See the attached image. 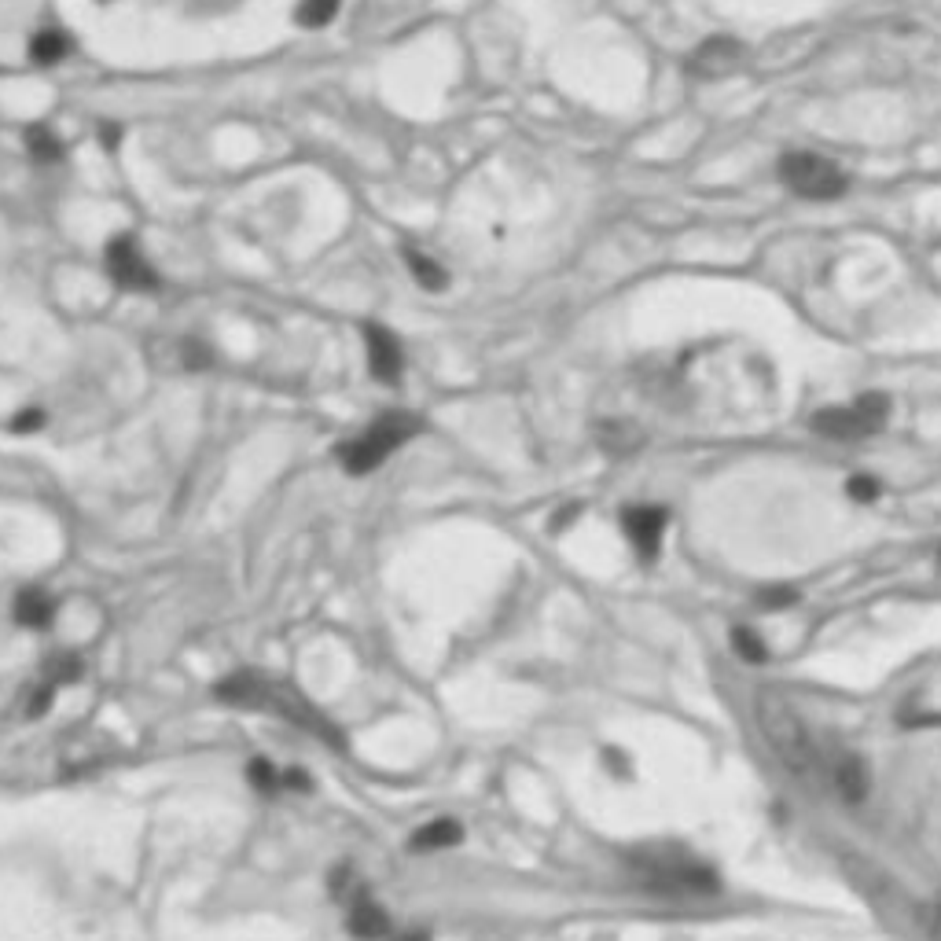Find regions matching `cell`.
<instances>
[{
	"label": "cell",
	"mask_w": 941,
	"mask_h": 941,
	"mask_svg": "<svg viewBox=\"0 0 941 941\" xmlns=\"http://www.w3.org/2000/svg\"><path fill=\"white\" fill-rule=\"evenodd\" d=\"M640 442H644V434L636 431L633 423H603L600 427V445L611 456L633 453V449H640Z\"/></svg>",
	"instance_id": "obj_14"
},
{
	"label": "cell",
	"mask_w": 941,
	"mask_h": 941,
	"mask_svg": "<svg viewBox=\"0 0 941 941\" xmlns=\"http://www.w3.org/2000/svg\"><path fill=\"white\" fill-rule=\"evenodd\" d=\"M622 526H625V533H629V541H633L636 556L644 559V563H651V559L658 556V548H662L666 511L662 508H629L622 515Z\"/></svg>",
	"instance_id": "obj_7"
},
{
	"label": "cell",
	"mask_w": 941,
	"mask_h": 941,
	"mask_svg": "<svg viewBox=\"0 0 941 941\" xmlns=\"http://www.w3.org/2000/svg\"><path fill=\"white\" fill-rule=\"evenodd\" d=\"M52 614H56V603L48 600L41 589L19 592V600H15V618H19L23 625H30V629H45V625H52Z\"/></svg>",
	"instance_id": "obj_13"
},
{
	"label": "cell",
	"mask_w": 941,
	"mask_h": 941,
	"mask_svg": "<svg viewBox=\"0 0 941 941\" xmlns=\"http://www.w3.org/2000/svg\"><path fill=\"white\" fill-rule=\"evenodd\" d=\"M405 261H409V269H412V276H416V284L427 287V291H442L445 280H449L438 261L423 258V254H416V250H409V254H405Z\"/></svg>",
	"instance_id": "obj_18"
},
{
	"label": "cell",
	"mask_w": 941,
	"mask_h": 941,
	"mask_svg": "<svg viewBox=\"0 0 941 941\" xmlns=\"http://www.w3.org/2000/svg\"><path fill=\"white\" fill-rule=\"evenodd\" d=\"M26 148H30V155H34L37 162L63 159V144H59V137L52 133V129H45V125H30V133H26Z\"/></svg>",
	"instance_id": "obj_16"
},
{
	"label": "cell",
	"mask_w": 941,
	"mask_h": 941,
	"mask_svg": "<svg viewBox=\"0 0 941 941\" xmlns=\"http://www.w3.org/2000/svg\"><path fill=\"white\" fill-rule=\"evenodd\" d=\"M184 364H188V368H206V364H210V350H206L199 339L184 342Z\"/></svg>",
	"instance_id": "obj_23"
},
{
	"label": "cell",
	"mask_w": 941,
	"mask_h": 941,
	"mask_svg": "<svg viewBox=\"0 0 941 941\" xmlns=\"http://www.w3.org/2000/svg\"><path fill=\"white\" fill-rule=\"evenodd\" d=\"M342 0H302L295 8V23L298 26H309V30H320V26H328L335 15H339Z\"/></svg>",
	"instance_id": "obj_15"
},
{
	"label": "cell",
	"mask_w": 941,
	"mask_h": 941,
	"mask_svg": "<svg viewBox=\"0 0 941 941\" xmlns=\"http://www.w3.org/2000/svg\"><path fill=\"white\" fill-rule=\"evenodd\" d=\"M350 934L361 941H375L383 938V934H390V919H386V912L375 901H361V905H353L350 912Z\"/></svg>",
	"instance_id": "obj_12"
},
{
	"label": "cell",
	"mask_w": 941,
	"mask_h": 941,
	"mask_svg": "<svg viewBox=\"0 0 941 941\" xmlns=\"http://www.w3.org/2000/svg\"><path fill=\"white\" fill-rule=\"evenodd\" d=\"M732 647H736L739 658H747V662H765L769 658V647H765V640H761L754 629H747V625H739V629H732Z\"/></svg>",
	"instance_id": "obj_19"
},
{
	"label": "cell",
	"mask_w": 941,
	"mask_h": 941,
	"mask_svg": "<svg viewBox=\"0 0 941 941\" xmlns=\"http://www.w3.org/2000/svg\"><path fill=\"white\" fill-rule=\"evenodd\" d=\"M67 52H70L67 37L56 34V30L37 34L34 41H30V56H34V63H41V67H52V63H59V59L67 56Z\"/></svg>",
	"instance_id": "obj_17"
},
{
	"label": "cell",
	"mask_w": 941,
	"mask_h": 941,
	"mask_svg": "<svg viewBox=\"0 0 941 941\" xmlns=\"http://www.w3.org/2000/svg\"><path fill=\"white\" fill-rule=\"evenodd\" d=\"M247 780L254 783L258 791H265V794H273L276 787L284 783V780H280V776L273 772V765H269V761H261V758H258V761H250V765H247Z\"/></svg>",
	"instance_id": "obj_20"
},
{
	"label": "cell",
	"mask_w": 941,
	"mask_h": 941,
	"mask_svg": "<svg viewBox=\"0 0 941 941\" xmlns=\"http://www.w3.org/2000/svg\"><path fill=\"white\" fill-rule=\"evenodd\" d=\"M938 908H941V894H938Z\"/></svg>",
	"instance_id": "obj_27"
},
{
	"label": "cell",
	"mask_w": 941,
	"mask_h": 941,
	"mask_svg": "<svg viewBox=\"0 0 941 941\" xmlns=\"http://www.w3.org/2000/svg\"><path fill=\"white\" fill-rule=\"evenodd\" d=\"M791 603H798V592L794 589H765L761 592V607H769V611H780V607H791Z\"/></svg>",
	"instance_id": "obj_22"
},
{
	"label": "cell",
	"mask_w": 941,
	"mask_h": 941,
	"mask_svg": "<svg viewBox=\"0 0 941 941\" xmlns=\"http://www.w3.org/2000/svg\"><path fill=\"white\" fill-rule=\"evenodd\" d=\"M758 721L761 732L769 739V747L780 754V761L791 772H809L813 769V743H809V732H805L802 717L794 714V706L783 699L780 692H761L758 695Z\"/></svg>",
	"instance_id": "obj_2"
},
{
	"label": "cell",
	"mask_w": 941,
	"mask_h": 941,
	"mask_svg": "<svg viewBox=\"0 0 941 941\" xmlns=\"http://www.w3.org/2000/svg\"><path fill=\"white\" fill-rule=\"evenodd\" d=\"M107 273H111L114 284L125 287V291H155V287H159V276H155V269L148 265L144 250L137 247V239H129V236H118L111 247H107Z\"/></svg>",
	"instance_id": "obj_6"
},
{
	"label": "cell",
	"mask_w": 941,
	"mask_h": 941,
	"mask_svg": "<svg viewBox=\"0 0 941 941\" xmlns=\"http://www.w3.org/2000/svg\"><path fill=\"white\" fill-rule=\"evenodd\" d=\"M78 673H81L78 658H59V662H52V677H56V681H78Z\"/></svg>",
	"instance_id": "obj_25"
},
{
	"label": "cell",
	"mask_w": 941,
	"mask_h": 941,
	"mask_svg": "<svg viewBox=\"0 0 941 941\" xmlns=\"http://www.w3.org/2000/svg\"><path fill=\"white\" fill-rule=\"evenodd\" d=\"M364 350H368V368L379 383H397L401 379V368H405V357H401V346H397L394 331L379 328V324H368L364 328Z\"/></svg>",
	"instance_id": "obj_8"
},
{
	"label": "cell",
	"mask_w": 941,
	"mask_h": 941,
	"mask_svg": "<svg viewBox=\"0 0 941 941\" xmlns=\"http://www.w3.org/2000/svg\"><path fill=\"white\" fill-rule=\"evenodd\" d=\"M846 493H850V500H857V504H872V500H879V482L868 475H853L850 482H846Z\"/></svg>",
	"instance_id": "obj_21"
},
{
	"label": "cell",
	"mask_w": 941,
	"mask_h": 941,
	"mask_svg": "<svg viewBox=\"0 0 941 941\" xmlns=\"http://www.w3.org/2000/svg\"><path fill=\"white\" fill-rule=\"evenodd\" d=\"M835 787H839V794L846 802H864V798H868V787H872L868 765H864L857 754H842V758L835 761Z\"/></svg>",
	"instance_id": "obj_10"
},
{
	"label": "cell",
	"mask_w": 941,
	"mask_h": 941,
	"mask_svg": "<svg viewBox=\"0 0 941 941\" xmlns=\"http://www.w3.org/2000/svg\"><path fill=\"white\" fill-rule=\"evenodd\" d=\"M890 416V401L886 394H864L857 397V405L846 409H824L813 416V431L831 438V442H861L868 434H875Z\"/></svg>",
	"instance_id": "obj_4"
},
{
	"label": "cell",
	"mask_w": 941,
	"mask_h": 941,
	"mask_svg": "<svg viewBox=\"0 0 941 941\" xmlns=\"http://www.w3.org/2000/svg\"><path fill=\"white\" fill-rule=\"evenodd\" d=\"M37 427H45V416L37 409H30V412H19L12 420V431H19V434H30V431H37Z\"/></svg>",
	"instance_id": "obj_24"
},
{
	"label": "cell",
	"mask_w": 941,
	"mask_h": 941,
	"mask_svg": "<svg viewBox=\"0 0 941 941\" xmlns=\"http://www.w3.org/2000/svg\"><path fill=\"white\" fill-rule=\"evenodd\" d=\"M780 181L802 199H839L846 192V173L831 159H820V155H809V151L783 155Z\"/></svg>",
	"instance_id": "obj_5"
},
{
	"label": "cell",
	"mask_w": 941,
	"mask_h": 941,
	"mask_svg": "<svg viewBox=\"0 0 941 941\" xmlns=\"http://www.w3.org/2000/svg\"><path fill=\"white\" fill-rule=\"evenodd\" d=\"M743 59V45L732 41V37H710L703 45L695 48L692 59H688V70L695 78H725L732 70L739 67Z\"/></svg>",
	"instance_id": "obj_9"
},
{
	"label": "cell",
	"mask_w": 941,
	"mask_h": 941,
	"mask_svg": "<svg viewBox=\"0 0 941 941\" xmlns=\"http://www.w3.org/2000/svg\"><path fill=\"white\" fill-rule=\"evenodd\" d=\"M420 427L423 423L416 420V416H409V412H386V416H379L364 434H357V438H350L346 445H339L335 456H339V464L346 467L350 475H368V471H375L394 449H401L409 438H416Z\"/></svg>",
	"instance_id": "obj_1"
},
{
	"label": "cell",
	"mask_w": 941,
	"mask_h": 941,
	"mask_svg": "<svg viewBox=\"0 0 941 941\" xmlns=\"http://www.w3.org/2000/svg\"><path fill=\"white\" fill-rule=\"evenodd\" d=\"M397 941H427L423 934H405V938H397Z\"/></svg>",
	"instance_id": "obj_26"
},
{
	"label": "cell",
	"mask_w": 941,
	"mask_h": 941,
	"mask_svg": "<svg viewBox=\"0 0 941 941\" xmlns=\"http://www.w3.org/2000/svg\"><path fill=\"white\" fill-rule=\"evenodd\" d=\"M938 559H941V552H938Z\"/></svg>",
	"instance_id": "obj_28"
},
{
	"label": "cell",
	"mask_w": 941,
	"mask_h": 941,
	"mask_svg": "<svg viewBox=\"0 0 941 941\" xmlns=\"http://www.w3.org/2000/svg\"><path fill=\"white\" fill-rule=\"evenodd\" d=\"M636 872H640L644 886L662 890V894H717L721 890L717 872H710L706 864H699L681 850H644L636 857Z\"/></svg>",
	"instance_id": "obj_3"
},
{
	"label": "cell",
	"mask_w": 941,
	"mask_h": 941,
	"mask_svg": "<svg viewBox=\"0 0 941 941\" xmlns=\"http://www.w3.org/2000/svg\"><path fill=\"white\" fill-rule=\"evenodd\" d=\"M460 839H464V828H460L456 820H431V824H423V828L412 835V850H420V853L449 850V846H456Z\"/></svg>",
	"instance_id": "obj_11"
}]
</instances>
